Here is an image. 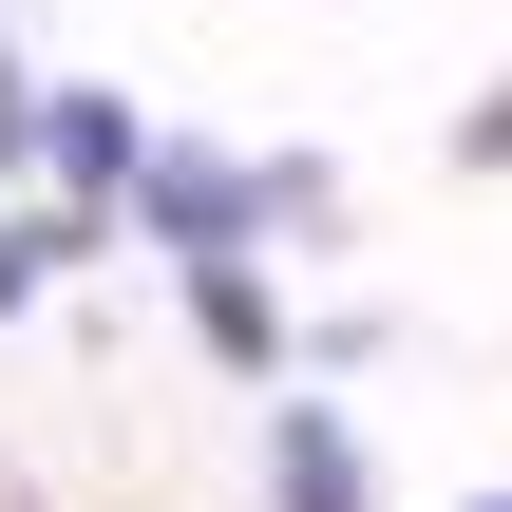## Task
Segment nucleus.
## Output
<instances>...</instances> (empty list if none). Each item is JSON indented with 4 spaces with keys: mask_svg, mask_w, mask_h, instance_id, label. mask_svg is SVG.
<instances>
[{
    "mask_svg": "<svg viewBox=\"0 0 512 512\" xmlns=\"http://www.w3.org/2000/svg\"><path fill=\"white\" fill-rule=\"evenodd\" d=\"M38 152H76V171H133V114H114V95H57V114H38Z\"/></svg>",
    "mask_w": 512,
    "mask_h": 512,
    "instance_id": "7ed1b4c3",
    "label": "nucleus"
},
{
    "mask_svg": "<svg viewBox=\"0 0 512 512\" xmlns=\"http://www.w3.org/2000/svg\"><path fill=\"white\" fill-rule=\"evenodd\" d=\"M38 266H57V247H38V228H0V304H19V285H38Z\"/></svg>",
    "mask_w": 512,
    "mask_h": 512,
    "instance_id": "423d86ee",
    "label": "nucleus"
},
{
    "mask_svg": "<svg viewBox=\"0 0 512 512\" xmlns=\"http://www.w3.org/2000/svg\"><path fill=\"white\" fill-rule=\"evenodd\" d=\"M266 209H304V171H266V190H247V171H209V152H171V171H152V228H190L209 266H228Z\"/></svg>",
    "mask_w": 512,
    "mask_h": 512,
    "instance_id": "f257e3e1",
    "label": "nucleus"
},
{
    "mask_svg": "<svg viewBox=\"0 0 512 512\" xmlns=\"http://www.w3.org/2000/svg\"><path fill=\"white\" fill-rule=\"evenodd\" d=\"M475 512H512V494H475Z\"/></svg>",
    "mask_w": 512,
    "mask_h": 512,
    "instance_id": "0eeeda50",
    "label": "nucleus"
},
{
    "mask_svg": "<svg viewBox=\"0 0 512 512\" xmlns=\"http://www.w3.org/2000/svg\"><path fill=\"white\" fill-rule=\"evenodd\" d=\"M190 304H209V342H228V361H266V285H247V266H190Z\"/></svg>",
    "mask_w": 512,
    "mask_h": 512,
    "instance_id": "20e7f679",
    "label": "nucleus"
},
{
    "mask_svg": "<svg viewBox=\"0 0 512 512\" xmlns=\"http://www.w3.org/2000/svg\"><path fill=\"white\" fill-rule=\"evenodd\" d=\"M19 152H38V95H19V76H0V171H19Z\"/></svg>",
    "mask_w": 512,
    "mask_h": 512,
    "instance_id": "39448f33",
    "label": "nucleus"
},
{
    "mask_svg": "<svg viewBox=\"0 0 512 512\" xmlns=\"http://www.w3.org/2000/svg\"><path fill=\"white\" fill-rule=\"evenodd\" d=\"M285 512H361V456H342L323 418H285Z\"/></svg>",
    "mask_w": 512,
    "mask_h": 512,
    "instance_id": "f03ea898",
    "label": "nucleus"
}]
</instances>
